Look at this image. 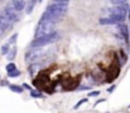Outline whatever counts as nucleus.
Listing matches in <instances>:
<instances>
[{
  "mask_svg": "<svg viewBox=\"0 0 130 113\" xmlns=\"http://www.w3.org/2000/svg\"><path fill=\"white\" fill-rule=\"evenodd\" d=\"M17 38H18V34H14L13 37L10 38V40H9V44H14V43H15V40H17Z\"/></svg>",
  "mask_w": 130,
  "mask_h": 113,
  "instance_id": "20",
  "label": "nucleus"
},
{
  "mask_svg": "<svg viewBox=\"0 0 130 113\" xmlns=\"http://www.w3.org/2000/svg\"><path fill=\"white\" fill-rule=\"evenodd\" d=\"M54 24H56V23H53V21H44V20H41L39 24H38V27H37L34 38H39V37H43V35L53 33V32H54Z\"/></svg>",
  "mask_w": 130,
  "mask_h": 113,
  "instance_id": "3",
  "label": "nucleus"
},
{
  "mask_svg": "<svg viewBox=\"0 0 130 113\" xmlns=\"http://www.w3.org/2000/svg\"><path fill=\"white\" fill-rule=\"evenodd\" d=\"M99 94H100V92H99V91H95V92H90V93H88V96H90V97H97Z\"/></svg>",
  "mask_w": 130,
  "mask_h": 113,
  "instance_id": "21",
  "label": "nucleus"
},
{
  "mask_svg": "<svg viewBox=\"0 0 130 113\" xmlns=\"http://www.w3.org/2000/svg\"><path fill=\"white\" fill-rule=\"evenodd\" d=\"M23 87H24V88H27L28 91H32V87H30V85H28L27 83H24V84H23Z\"/></svg>",
  "mask_w": 130,
  "mask_h": 113,
  "instance_id": "23",
  "label": "nucleus"
},
{
  "mask_svg": "<svg viewBox=\"0 0 130 113\" xmlns=\"http://www.w3.org/2000/svg\"><path fill=\"white\" fill-rule=\"evenodd\" d=\"M87 101H88L87 98H84V99H81V101H78V102H77V103L75 104V107H73V109H77V108H78L80 106H82L84 103H86Z\"/></svg>",
  "mask_w": 130,
  "mask_h": 113,
  "instance_id": "17",
  "label": "nucleus"
},
{
  "mask_svg": "<svg viewBox=\"0 0 130 113\" xmlns=\"http://www.w3.org/2000/svg\"><path fill=\"white\" fill-rule=\"evenodd\" d=\"M59 33L58 32H53L51 34H47V35H43V37L39 38H34V40L32 41V47L34 48H41V47H44V45H48L51 43H54L59 39Z\"/></svg>",
  "mask_w": 130,
  "mask_h": 113,
  "instance_id": "2",
  "label": "nucleus"
},
{
  "mask_svg": "<svg viewBox=\"0 0 130 113\" xmlns=\"http://www.w3.org/2000/svg\"><path fill=\"white\" fill-rule=\"evenodd\" d=\"M128 10H129V6H128V4H123V5H116L115 8H111V9H109V14H110V15H118V16L126 18Z\"/></svg>",
  "mask_w": 130,
  "mask_h": 113,
  "instance_id": "5",
  "label": "nucleus"
},
{
  "mask_svg": "<svg viewBox=\"0 0 130 113\" xmlns=\"http://www.w3.org/2000/svg\"><path fill=\"white\" fill-rule=\"evenodd\" d=\"M9 89L11 92H15V93H23V88L20 85H17V84H10L9 85Z\"/></svg>",
  "mask_w": 130,
  "mask_h": 113,
  "instance_id": "13",
  "label": "nucleus"
},
{
  "mask_svg": "<svg viewBox=\"0 0 130 113\" xmlns=\"http://www.w3.org/2000/svg\"><path fill=\"white\" fill-rule=\"evenodd\" d=\"M67 9H68L67 3H53L47 8V10L43 13L41 20L56 23L67 13Z\"/></svg>",
  "mask_w": 130,
  "mask_h": 113,
  "instance_id": "1",
  "label": "nucleus"
},
{
  "mask_svg": "<svg viewBox=\"0 0 130 113\" xmlns=\"http://www.w3.org/2000/svg\"><path fill=\"white\" fill-rule=\"evenodd\" d=\"M39 69H41V64H38V63H32L30 67H29V73H30V75H36V73H37Z\"/></svg>",
  "mask_w": 130,
  "mask_h": 113,
  "instance_id": "10",
  "label": "nucleus"
},
{
  "mask_svg": "<svg viewBox=\"0 0 130 113\" xmlns=\"http://www.w3.org/2000/svg\"><path fill=\"white\" fill-rule=\"evenodd\" d=\"M129 108H130V106H129Z\"/></svg>",
  "mask_w": 130,
  "mask_h": 113,
  "instance_id": "26",
  "label": "nucleus"
},
{
  "mask_svg": "<svg viewBox=\"0 0 130 113\" xmlns=\"http://www.w3.org/2000/svg\"><path fill=\"white\" fill-rule=\"evenodd\" d=\"M118 29H119V32H120V35L123 37V39L126 41V43H129V29H128V27L124 24V23H119L118 24Z\"/></svg>",
  "mask_w": 130,
  "mask_h": 113,
  "instance_id": "7",
  "label": "nucleus"
},
{
  "mask_svg": "<svg viewBox=\"0 0 130 113\" xmlns=\"http://www.w3.org/2000/svg\"><path fill=\"white\" fill-rule=\"evenodd\" d=\"M9 50H10V48H9V43L8 44H4L3 47H1V54H8L9 53Z\"/></svg>",
  "mask_w": 130,
  "mask_h": 113,
  "instance_id": "16",
  "label": "nucleus"
},
{
  "mask_svg": "<svg viewBox=\"0 0 130 113\" xmlns=\"http://www.w3.org/2000/svg\"><path fill=\"white\" fill-rule=\"evenodd\" d=\"M38 1H42V0H38Z\"/></svg>",
  "mask_w": 130,
  "mask_h": 113,
  "instance_id": "25",
  "label": "nucleus"
},
{
  "mask_svg": "<svg viewBox=\"0 0 130 113\" xmlns=\"http://www.w3.org/2000/svg\"><path fill=\"white\" fill-rule=\"evenodd\" d=\"M14 71H17V65L11 62V63H9V64L6 65V72H8V73H11V72H14Z\"/></svg>",
  "mask_w": 130,
  "mask_h": 113,
  "instance_id": "14",
  "label": "nucleus"
},
{
  "mask_svg": "<svg viewBox=\"0 0 130 113\" xmlns=\"http://www.w3.org/2000/svg\"><path fill=\"white\" fill-rule=\"evenodd\" d=\"M36 3H37V0H28V3L25 4V8H27L25 11H27V14H30V13H32V10H33Z\"/></svg>",
  "mask_w": 130,
  "mask_h": 113,
  "instance_id": "11",
  "label": "nucleus"
},
{
  "mask_svg": "<svg viewBox=\"0 0 130 113\" xmlns=\"http://www.w3.org/2000/svg\"><path fill=\"white\" fill-rule=\"evenodd\" d=\"M114 89H115V85H112V87H111V88H109V89H107V91H109V92H112V91H114Z\"/></svg>",
  "mask_w": 130,
  "mask_h": 113,
  "instance_id": "24",
  "label": "nucleus"
},
{
  "mask_svg": "<svg viewBox=\"0 0 130 113\" xmlns=\"http://www.w3.org/2000/svg\"><path fill=\"white\" fill-rule=\"evenodd\" d=\"M11 5L17 11H22L25 9V0H11Z\"/></svg>",
  "mask_w": 130,
  "mask_h": 113,
  "instance_id": "8",
  "label": "nucleus"
},
{
  "mask_svg": "<svg viewBox=\"0 0 130 113\" xmlns=\"http://www.w3.org/2000/svg\"><path fill=\"white\" fill-rule=\"evenodd\" d=\"M128 0H110V3H112L114 5H123V4H126Z\"/></svg>",
  "mask_w": 130,
  "mask_h": 113,
  "instance_id": "18",
  "label": "nucleus"
},
{
  "mask_svg": "<svg viewBox=\"0 0 130 113\" xmlns=\"http://www.w3.org/2000/svg\"><path fill=\"white\" fill-rule=\"evenodd\" d=\"M8 55V59L11 62L13 59H15V55H17V47H11L10 48V50H9V53L6 54Z\"/></svg>",
  "mask_w": 130,
  "mask_h": 113,
  "instance_id": "12",
  "label": "nucleus"
},
{
  "mask_svg": "<svg viewBox=\"0 0 130 113\" xmlns=\"http://www.w3.org/2000/svg\"><path fill=\"white\" fill-rule=\"evenodd\" d=\"M53 3H68L70 0H52Z\"/></svg>",
  "mask_w": 130,
  "mask_h": 113,
  "instance_id": "22",
  "label": "nucleus"
},
{
  "mask_svg": "<svg viewBox=\"0 0 130 113\" xmlns=\"http://www.w3.org/2000/svg\"><path fill=\"white\" fill-rule=\"evenodd\" d=\"M4 16H5L9 21L14 23V21L18 20V11L14 9L13 5H11V6L8 5V6H5V9H4Z\"/></svg>",
  "mask_w": 130,
  "mask_h": 113,
  "instance_id": "6",
  "label": "nucleus"
},
{
  "mask_svg": "<svg viewBox=\"0 0 130 113\" xmlns=\"http://www.w3.org/2000/svg\"><path fill=\"white\" fill-rule=\"evenodd\" d=\"M8 75H9L10 78H14V77L20 75V72H19V71H14V72H11V73H8Z\"/></svg>",
  "mask_w": 130,
  "mask_h": 113,
  "instance_id": "19",
  "label": "nucleus"
},
{
  "mask_svg": "<svg viewBox=\"0 0 130 113\" xmlns=\"http://www.w3.org/2000/svg\"><path fill=\"white\" fill-rule=\"evenodd\" d=\"M30 97L32 98H42L43 94L41 92H37V91H30Z\"/></svg>",
  "mask_w": 130,
  "mask_h": 113,
  "instance_id": "15",
  "label": "nucleus"
},
{
  "mask_svg": "<svg viewBox=\"0 0 130 113\" xmlns=\"http://www.w3.org/2000/svg\"><path fill=\"white\" fill-rule=\"evenodd\" d=\"M99 23L100 24H102V25H112V24H119L112 16H109V18H101L100 20H99Z\"/></svg>",
  "mask_w": 130,
  "mask_h": 113,
  "instance_id": "9",
  "label": "nucleus"
},
{
  "mask_svg": "<svg viewBox=\"0 0 130 113\" xmlns=\"http://www.w3.org/2000/svg\"><path fill=\"white\" fill-rule=\"evenodd\" d=\"M43 57V50H42V47L41 48H34L32 47L30 50H28L27 53V60L30 62V63H37V60L39 58Z\"/></svg>",
  "mask_w": 130,
  "mask_h": 113,
  "instance_id": "4",
  "label": "nucleus"
}]
</instances>
